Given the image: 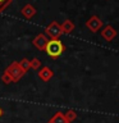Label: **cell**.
<instances>
[{"mask_svg": "<svg viewBox=\"0 0 119 123\" xmlns=\"http://www.w3.org/2000/svg\"><path fill=\"white\" fill-rule=\"evenodd\" d=\"M45 51L50 58L56 59V58H59L61 54L65 51V46H64L63 42H61L60 38H50L48 41L46 48H45Z\"/></svg>", "mask_w": 119, "mask_h": 123, "instance_id": "1", "label": "cell"}, {"mask_svg": "<svg viewBox=\"0 0 119 123\" xmlns=\"http://www.w3.org/2000/svg\"><path fill=\"white\" fill-rule=\"evenodd\" d=\"M5 73H8V74L10 76V78H12L13 82H18V81L26 74V72L19 67L18 62H13V63H12L9 67L5 69Z\"/></svg>", "mask_w": 119, "mask_h": 123, "instance_id": "2", "label": "cell"}, {"mask_svg": "<svg viewBox=\"0 0 119 123\" xmlns=\"http://www.w3.org/2000/svg\"><path fill=\"white\" fill-rule=\"evenodd\" d=\"M61 27L58 22L53 21L51 23H49L48 26H46L45 28V35L46 36H49L50 38H59L61 36Z\"/></svg>", "mask_w": 119, "mask_h": 123, "instance_id": "3", "label": "cell"}, {"mask_svg": "<svg viewBox=\"0 0 119 123\" xmlns=\"http://www.w3.org/2000/svg\"><path fill=\"white\" fill-rule=\"evenodd\" d=\"M86 27H87L88 31H91V32L95 33L102 27V21L97 17V15H92V17L88 18V21H86Z\"/></svg>", "mask_w": 119, "mask_h": 123, "instance_id": "4", "label": "cell"}, {"mask_svg": "<svg viewBox=\"0 0 119 123\" xmlns=\"http://www.w3.org/2000/svg\"><path fill=\"white\" fill-rule=\"evenodd\" d=\"M117 35H118L117 30H115L113 26H110V25L105 26L102 28V31H101V37L105 41H113L114 38L117 37Z\"/></svg>", "mask_w": 119, "mask_h": 123, "instance_id": "5", "label": "cell"}, {"mask_svg": "<svg viewBox=\"0 0 119 123\" xmlns=\"http://www.w3.org/2000/svg\"><path fill=\"white\" fill-rule=\"evenodd\" d=\"M48 41H49V38L48 36H46L45 33H38L36 37L33 38V41H32V44L35 48H37L38 50H45L46 48V45H48Z\"/></svg>", "mask_w": 119, "mask_h": 123, "instance_id": "6", "label": "cell"}, {"mask_svg": "<svg viewBox=\"0 0 119 123\" xmlns=\"http://www.w3.org/2000/svg\"><path fill=\"white\" fill-rule=\"evenodd\" d=\"M21 13H22V15H23L24 18L31 19V18H33L35 15H36L37 10H36V8H35L33 5H31V4H26V5L22 8Z\"/></svg>", "mask_w": 119, "mask_h": 123, "instance_id": "7", "label": "cell"}, {"mask_svg": "<svg viewBox=\"0 0 119 123\" xmlns=\"http://www.w3.org/2000/svg\"><path fill=\"white\" fill-rule=\"evenodd\" d=\"M53 77H54V72L49 67H42L40 69V72H38V78L41 81H44V82H48Z\"/></svg>", "mask_w": 119, "mask_h": 123, "instance_id": "8", "label": "cell"}, {"mask_svg": "<svg viewBox=\"0 0 119 123\" xmlns=\"http://www.w3.org/2000/svg\"><path fill=\"white\" fill-rule=\"evenodd\" d=\"M61 32L63 33H67V35H69V33H72L73 31H74V23H73L71 19H67V21H64L63 23H61Z\"/></svg>", "mask_w": 119, "mask_h": 123, "instance_id": "9", "label": "cell"}, {"mask_svg": "<svg viewBox=\"0 0 119 123\" xmlns=\"http://www.w3.org/2000/svg\"><path fill=\"white\" fill-rule=\"evenodd\" d=\"M18 64L24 72H27L28 69H31V60H28L27 58H23L21 62H18Z\"/></svg>", "mask_w": 119, "mask_h": 123, "instance_id": "10", "label": "cell"}, {"mask_svg": "<svg viewBox=\"0 0 119 123\" xmlns=\"http://www.w3.org/2000/svg\"><path fill=\"white\" fill-rule=\"evenodd\" d=\"M63 114H64L65 119H67L69 123H72L73 121H76V119H77V113L74 110H68V111H65V113H63Z\"/></svg>", "mask_w": 119, "mask_h": 123, "instance_id": "11", "label": "cell"}, {"mask_svg": "<svg viewBox=\"0 0 119 123\" xmlns=\"http://www.w3.org/2000/svg\"><path fill=\"white\" fill-rule=\"evenodd\" d=\"M31 68L35 69V71H37V69L41 68V62L37 59V58H33V59H31Z\"/></svg>", "mask_w": 119, "mask_h": 123, "instance_id": "12", "label": "cell"}, {"mask_svg": "<svg viewBox=\"0 0 119 123\" xmlns=\"http://www.w3.org/2000/svg\"><path fill=\"white\" fill-rule=\"evenodd\" d=\"M12 4V0H0V13L4 12Z\"/></svg>", "mask_w": 119, "mask_h": 123, "instance_id": "13", "label": "cell"}, {"mask_svg": "<svg viewBox=\"0 0 119 123\" xmlns=\"http://www.w3.org/2000/svg\"><path fill=\"white\" fill-rule=\"evenodd\" d=\"M1 82H4L5 85H9V83H12V82H13V81H12L10 76L8 74V73H5V72H4L3 74H1Z\"/></svg>", "mask_w": 119, "mask_h": 123, "instance_id": "14", "label": "cell"}, {"mask_svg": "<svg viewBox=\"0 0 119 123\" xmlns=\"http://www.w3.org/2000/svg\"><path fill=\"white\" fill-rule=\"evenodd\" d=\"M1 115H3V109L0 108V118H1Z\"/></svg>", "mask_w": 119, "mask_h": 123, "instance_id": "15", "label": "cell"}, {"mask_svg": "<svg viewBox=\"0 0 119 123\" xmlns=\"http://www.w3.org/2000/svg\"><path fill=\"white\" fill-rule=\"evenodd\" d=\"M48 123H50V122H48Z\"/></svg>", "mask_w": 119, "mask_h": 123, "instance_id": "16", "label": "cell"}]
</instances>
